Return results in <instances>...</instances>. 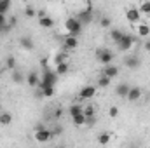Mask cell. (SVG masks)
<instances>
[{"mask_svg":"<svg viewBox=\"0 0 150 148\" xmlns=\"http://www.w3.org/2000/svg\"><path fill=\"white\" fill-rule=\"evenodd\" d=\"M110 140H112V136H110L108 132H101V134L98 136V143H100V145H108Z\"/></svg>","mask_w":150,"mask_h":148,"instance_id":"obj_24","label":"cell"},{"mask_svg":"<svg viewBox=\"0 0 150 148\" xmlns=\"http://www.w3.org/2000/svg\"><path fill=\"white\" fill-rule=\"evenodd\" d=\"M143 47H145V51H149V52H150V40H145Z\"/></svg>","mask_w":150,"mask_h":148,"instance_id":"obj_38","label":"cell"},{"mask_svg":"<svg viewBox=\"0 0 150 148\" xmlns=\"http://www.w3.org/2000/svg\"><path fill=\"white\" fill-rule=\"evenodd\" d=\"M129 89H131V85H129L127 82H120V84H117V87H115V94H117L119 98H127Z\"/></svg>","mask_w":150,"mask_h":148,"instance_id":"obj_11","label":"cell"},{"mask_svg":"<svg viewBox=\"0 0 150 148\" xmlns=\"http://www.w3.org/2000/svg\"><path fill=\"white\" fill-rule=\"evenodd\" d=\"M0 68H2V63H0Z\"/></svg>","mask_w":150,"mask_h":148,"instance_id":"obj_40","label":"cell"},{"mask_svg":"<svg viewBox=\"0 0 150 148\" xmlns=\"http://www.w3.org/2000/svg\"><path fill=\"white\" fill-rule=\"evenodd\" d=\"M19 45L26 51H32L33 49V38L32 37H21L19 38Z\"/></svg>","mask_w":150,"mask_h":148,"instance_id":"obj_16","label":"cell"},{"mask_svg":"<svg viewBox=\"0 0 150 148\" xmlns=\"http://www.w3.org/2000/svg\"><path fill=\"white\" fill-rule=\"evenodd\" d=\"M113 58H115L113 51L107 49V47H103V49H98V51H96V59H98V61H100L103 66H107V65H112Z\"/></svg>","mask_w":150,"mask_h":148,"instance_id":"obj_3","label":"cell"},{"mask_svg":"<svg viewBox=\"0 0 150 148\" xmlns=\"http://www.w3.org/2000/svg\"><path fill=\"white\" fill-rule=\"evenodd\" d=\"M38 26H40V28H45V30H49V28H52V26H54V19H52L51 16L38 18Z\"/></svg>","mask_w":150,"mask_h":148,"instance_id":"obj_14","label":"cell"},{"mask_svg":"<svg viewBox=\"0 0 150 148\" xmlns=\"http://www.w3.org/2000/svg\"><path fill=\"white\" fill-rule=\"evenodd\" d=\"M124 35H126V33H124L120 28H112V32H110V37H112V40L115 44H119V42L124 38Z\"/></svg>","mask_w":150,"mask_h":148,"instance_id":"obj_17","label":"cell"},{"mask_svg":"<svg viewBox=\"0 0 150 148\" xmlns=\"http://www.w3.org/2000/svg\"><path fill=\"white\" fill-rule=\"evenodd\" d=\"M108 115H110L112 118L119 117V108H117V106H110V110H108Z\"/></svg>","mask_w":150,"mask_h":148,"instance_id":"obj_34","label":"cell"},{"mask_svg":"<svg viewBox=\"0 0 150 148\" xmlns=\"http://www.w3.org/2000/svg\"><path fill=\"white\" fill-rule=\"evenodd\" d=\"M25 16H26V18H35V16H37V9H35L33 5H26V9H25Z\"/></svg>","mask_w":150,"mask_h":148,"instance_id":"obj_27","label":"cell"},{"mask_svg":"<svg viewBox=\"0 0 150 148\" xmlns=\"http://www.w3.org/2000/svg\"><path fill=\"white\" fill-rule=\"evenodd\" d=\"M12 80H14L16 84H21V82H23V73H21L19 70H14V72H12Z\"/></svg>","mask_w":150,"mask_h":148,"instance_id":"obj_32","label":"cell"},{"mask_svg":"<svg viewBox=\"0 0 150 148\" xmlns=\"http://www.w3.org/2000/svg\"><path fill=\"white\" fill-rule=\"evenodd\" d=\"M4 26H7V16H4V14H0V30H2Z\"/></svg>","mask_w":150,"mask_h":148,"instance_id":"obj_35","label":"cell"},{"mask_svg":"<svg viewBox=\"0 0 150 148\" xmlns=\"http://www.w3.org/2000/svg\"><path fill=\"white\" fill-rule=\"evenodd\" d=\"M40 92H42L44 98H52L54 96V87H42Z\"/></svg>","mask_w":150,"mask_h":148,"instance_id":"obj_28","label":"cell"},{"mask_svg":"<svg viewBox=\"0 0 150 148\" xmlns=\"http://www.w3.org/2000/svg\"><path fill=\"white\" fill-rule=\"evenodd\" d=\"M61 148H63V147H61Z\"/></svg>","mask_w":150,"mask_h":148,"instance_id":"obj_42","label":"cell"},{"mask_svg":"<svg viewBox=\"0 0 150 148\" xmlns=\"http://www.w3.org/2000/svg\"><path fill=\"white\" fill-rule=\"evenodd\" d=\"M26 84L30 87H38L40 85V75L37 72H30V73L26 75Z\"/></svg>","mask_w":150,"mask_h":148,"instance_id":"obj_13","label":"cell"},{"mask_svg":"<svg viewBox=\"0 0 150 148\" xmlns=\"http://www.w3.org/2000/svg\"><path fill=\"white\" fill-rule=\"evenodd\" d=\"M100 25H101V28H110V26H112V19L107 18V16H103L101 21H100Z\"/></svg>","mask_w":150,"mask_h":148,"instance_id":"obj_33","label":"cell"},{"mask_svg":"<svg viewBox=\"0 0 150 148\" xmlns=\"http://www.w3.org/2000/svg\"><path fill=\"white\" fill-rule=\"evenodd\" d=\"M140 14H150V2H143L140 7H138Z\"/></svg>","mask_w":150,"mask_h":148,"instance_id":"obj_30","label":"cell"},{"mask_svg":"<svg viewBox=\"0 0 150 148\" xmlns=\"http://www.w3.org/2000/svg\"><path fill=\"white\" fill-rule=\"evenodd\" d=\"M11 7H12V2L11 0H0V14L7 16V12L11 11Z\"/></svg>","mask_w":150,"mask_h":148,"instance_id":"obj_18","label":"cell"},{"mask_svg":"<svg viewBox=\"0 0 150 148\" xmlns=\"http://www.w3.org/2000/svg\"><path fill=\"white\" fill-rule=\"evenodd\" d=\"M79 21H80V25L84 26V25H89L91 21H93V11H91V4H87L86 5V11H80L77 16H75Z\"/></svg>","mask_w":150,"mask_h":148,"instance_id":"obj_4","label":"cell"},{"mask_svg":"<svg viewBox=\"0 0 150 148\" xmlns=\"http://www.w3.org/2000/svg\"><path fill=\"white\" fill-rule=\"evenodd\" d=\"M0 113H2V103H0Z\"/></svg>","mask_w":150,"mask_h":148,"instance_id":"obj_39","label":"cell"},{"mask_svg":"<svg viewBox=\"0 0 150 148\" xmlns=\"http://www.w3.org/2000/svg\"><path fill=\"white\" fill-rule=\"evenodd\" d=\"M54 63H56V65L67 63V54H65V52H59V54H56V58H54Z\"/></svg>","mask_w":150,"mask_h":148,"instance_id":"obj_31","label":"cell"},{"mask_svg":"<svg viewBox=\"0 0 150 148\" xmlns=\"http://www.w3.org/2000/svg\"><path fill=\"white\" fill-rule=\"evenodd\" d=\"M82 25H80V21L72 16V18H68L67 21H65V30H67V33L68 35H72V37H79L80 33H82Z\"/></svg>","mask_w":150,"mask_h":148,"instance_id":"obj_2","label":"cell"},{"mask_svg":"<svg viewBox=\"0 0 150 148\" xmlns=\"http://www.w3.org/2000/svg\"><path fill=\"white\" fill-rule=\"evenodd\" d=\"M133 148H138V147H133Z\"/></svg>","mask_w":150,"mask_h":148,"instance_id":"obj_41","label":"cell"},{"mask_svg":"<svg viewBox=\"0 0 150 148\" xmlns=\"http://www.w3.org/2000/svg\"><path fill=\"white\" fill-rule=\"evenodd\" d=\"M94 94H96V87H94V85H86V87H82V89H80L79 98H80V99H84V101H87V99L94 98Z\"/></svg>","mask_w":150,"mask_h":148,"instance_id":"obj_8","label":"cell"},{"mask_svg":"<svg viewBox=\"0 0 150 148\" xmlns=\"http://www.w3.org/2000/svg\"><path fill=\"white\" fill-rule=\"evenodd\" d=\"M11 122H12V115L9 111H2L0 113V124L2 125H11Z\"/></svg>","mask_w":150,"mask_h":148,"instance_id":"obj_19","label":"cell"},{"mask_svg":"<svg viewBox=\"0 0 150 148\" xmlns=\"http://www.w3.org/2000/svg\"><path fill=\"white\" fill-rule=\"evenodd\" d=\"M96 124V117H91V118H86V125H89V127H93Z\"/></svg>","mask_w":150,"mask_h":148,"instance_id":"obj_36","label":"cell"},{"mask_svg":"<svg viewBox=\"0 0 150 148\" xmlns=\"http://www.w3.org/2000/svg\"><path fill=\"white\" fill-rule=\"evenodd\" d=\"M72 122H74V125H77V127H82V125H86V117H84V113L72 117Z\"/></svg>","mask_w":150,"mask_h":148,"instance_id":"obj_22","label":"cell"},{"mask_svg":"<svg viewBox=\"0 0 150 148\" xmlns=\"http://www.w3.org/2000/svg\"><path fill=\"white\" fill-rule=\"evenodd\" d=\"M120 73V70L115 66V65H107V66H103V77H108L110 80L115 78V77H119Z\"/></svg>","mask_w":150,"mask_h":148,"instance_id":"obj_10","label":"cell"},{"mask_svg":"<svg viewBox=\"0 0 150 148\" xmlns=\"http://www.w3.org/2000/svg\"><path fill=\"white\" fill-rule=\"evenodd\" d=\"M68 70H70V66H68V63H61V65H56V68H54V72L59 75H67L68 73Z\"/></svg>","mask_w":150,"mask_h":148,"instance_id":"obj_20","label":"cell"},{"mask_svg":"<svg viewBox=\"0 0 150 148\" xmlns=\"http://www.w3.org/2000/svg\"><path fill=\"white\" fill-rule=\"evenodd\" d=\"M124 65H126L127 68H131V70H138V68H140V65H142V61H140V58H138V56L129 54V56H126V58H124Z\"/></svg>","mask_w":150,"mask_h":148,"instance_id":"obj_7","label":"cell"},{"mask_svg":"<svg viewBox=\"0 0 150 148\" xmlns=\"http://www.w3.org/2000/svg\"><path fill=\"white\" fill-rule=\"evenodd\" d=\"M142 96H143V89H142V87H131L126 99H129V101H138Z\"/></svg>","mask_w":150,"mask_h":148,"instance_id":"obj_12","label":"cell"},{"mask_svg":"<svg viewBox=\"0 0 150 148\" xmlns=\"http://www.w3.org/2000/svg\"><path fill=\"white\" fill-rule=\"evenodd\" d=\"M138 35H140V37H149L150 35V26L149 25H140V26H138Z\"/></svg>","mask_w":150,"mask_h":148,"instance_id":"obj_25","label":"cell"},{"mask_svg":"<svg viewBox=\"0 0 150 148\" xmlns=\"http://www.w3.org/2000/svg\"><path fill=\"white\" fill-rule=\"evenodd\" d=\"M82 110H84V106H80V105H72L68 111H70V117H75V115H80Z\"/></svg>","mask_w":150,"mask_h":148,"instance_id":"obj_26","label":"cell"},{"mask_svg":"<svg viewBox=\"0 0 150 148\" xmlns=\"http://www.w3.org/2000/svg\"><path fill=\"white\" fill-rule=\"evenodd\" d=\"M61 115H63V110H61V108H58V110L54 111V117H56V118H59Z\"/></svg>","mask_w":150,"mask_h":148,"instance_id":"obj_37","label":"cell"},{"mask_svg":"<svg viewBox=\"0 0 150 148\" xmlns=\"http://www.w3.org/2000/svg\"><path fill=\"white\" fill-rule=\"evenodd\" d=\"M5 68L11 70V72L16 70V58H14V56H7V59H5Z\"/></svg>","mask_w":150,"mask_h":148,"instance_id":"obj_23","label":"cell"},{"mask_svg":"<svg viewBox=\"0 0 150 148\" xmlns=\"http://www.w3.org/2000/svg\"><path fill=\"white\" fill-rule=\"evenodd\" d=\"M110 82H112V80H110L108 77H103V75L98 78V85H100V87H108V85H110Z\"/></svg>","mask_w":150,"mask_h":148,"instance_id":"obj_29","label":"cell"},{"mask_svg":"<svg viewBox=\"0 0 150 148\" xmlns=\"http://www.w3.org/2000/svg\"><path fill=\"white\" fill-rule=\"evenodd\" d=\"M63 45H65L67 49H77V45H79V40H77V37L67 35V37H65V40H63Z\"/></svg>","mask_w":150,"mask_h":148,"instance_id":"obj_15","label":"cell"},{"mask_svg":"<svg viewBox=\"0 0 150 148\" xmlns=\"http://www.w3.org/2000/svg\"><path fill=\"white\" fill-rule=\"evenodd\" d=\"M134 45V37L133 35H124V38L117 44V49L120 51V52H127V51H131V47Z\"/></svg>","mask_w":150,"mask_h":148,"instance_id":"obj_5","label":"cell"},{"mask_svg":"<svg viewBox=\"0 0 150 148\" xmlns=\"http://www.w3.org/2000/svg\"><path fill=\"white\" fill-rule=\"evenodd\" d=\"M33 138H35V141H38V143H47V141H51L52 140V132L49 131V129H38V131H35V134H33Z\"/></svg>","mask_w":150,"mask_h":148,"instance_id":"obj_6","label":"cell"},{"mask_svg":"<svg viewBox=\"0 0 150 148\" xmlns=\"http://www.w3.org/2000/svg\"><path fill=\"white\" fill-rule=\"evenodd\" d=\"M58 78L59 77H58V73L54 70L44 68L42 75H40V85H38V89H42V87H54L58 84Z\"/></svg>","mask_w":150,"mask_h":148,"instance_id":"obj_1","label":"cell"},{"mask_svg":"<svg viewBox=\"0 0 150 148\" xmlns=\"http://www.w3.org/2000/svg\"><path fill=\"white\" fill-rule=\"evenodd\" d=\"M82 113H84V117H86V118L96 117V108H94L93 105H87V106H84V110H82Z\"/></svg>","mask_w":150,"mask_h":148,"instance_id":"obj_21","label":"cell"},{"mask_svg":"<svg viewBox=\"0 0 150 148\" xmlns=\"http://www.w3.org/2000/svg\"><path fill=\"white\" fill-rule=\"evenodd\" d=\"M126 19H127L129 23H140L142 14H140V11H138V9L131 7V9H127V11H126Z\"/></svg>","mask_w":150,"mask_h":148,"instance_id":"obj_9","label":"cell"}]
</instances>
